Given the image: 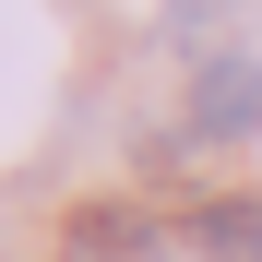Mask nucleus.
Instances as JSON below:
<instances>
[{
	"label": "nucleus",
	"instance_id": "obj_2",
	"mask_svg": "<svg viewBox=\"0 0 262 262\" xmlns=\"http://www.w3.org/2000/svg\"><path fill=\"white\" fill-rule=\"evenodd\" d=\"M191 250H214V262H262V214H250V203H203V214H191Z\"/></svg>",
	"mask_w": 262,
	"mask_h": 262
},
{
	"label": "nucleus",
	"instance_id": "obj_1",
	"mask_svg": "<svg viewBox=\"0 0 262 262\" xmlns=\"http://www.w3.org/2000/svg\"><path fill=\"white\" fill-rule=\"evenodd\" d=\"M191 131L203 143H250L262 131V60H203L191 72Z\"/></svg>",
	"mask_w": 262,
	"mask_h": 262
}]
</instances>
